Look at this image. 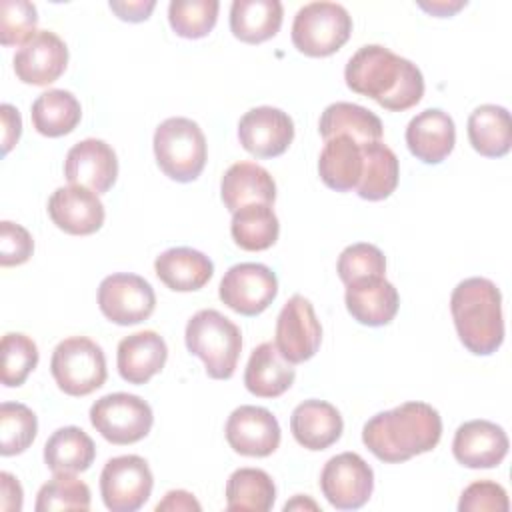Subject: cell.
Segmentation results:
<instances>
[{"label":"cell","instance_id":"6da1fadb","mask_svg":"<svg viewBox=\"0 0 512 512\" xmlns=\"http://www.w3.org/2000/svg\"><path fill=\"white\" fill-rule=\"evenodd\" d=\"M344 80L352 92L376 100L390 112L408 110L424 96L420 68L380 44L358 48L346 62Z\"/></svg>","mask_w":512,"mask_h":512},{"label":"cell","instance_id":"7a4b0ae2","mask_svg":"<svg viewBox=\"0 0 512 512\" xmlns=\"http://www.w3.org/2000/svg\"><path fill=\"white\" fill-rule=\"evenodd\" d=\"M442 438V418L426 402H404L374 414L362 428L364 446L382 462L400 464L430 452Z\"/></svg>","mask_w":512,"mask_h":512},{"label":"cell","instance_id":"3957f363","mask_svg":"<svg viewBox=\"0 0 512 512\" xmlns=\"http://www.w3.org/2000/svg\"><path fill=\"white\" fill-rule=\"evenodd\" d=\"M450 312L464 348L476 356L494 354L504 342L502 294L482 276L456 284L450 296Z\"/></svg>","mask_w":512,"mask_h":512},{"label":"cell","instance_id":"277c9868","mask_svg":"<svg viewBox=\"0 0 512 512\" xmlns=\"http://www.w3.org/2000/svg\"><path fill=\"white\" fill-rule=\"evenodd\" d=\"M186 348L204 362L212 380H228L236 372L242 352L240 328L214 308L198 310L184 330Z\"/></svg>","mask_w":512,"mask_h":512},{"label":"cell","instance_id":"5b68a950","mask_svg":"<svg viewBox=\"0 0 512 512\" xmlns=\"http://www.w3.org/2000/svg\"><path fill=\"white\" fill-rule=\"evenodd\" d=\"M154 156L158 168L176 182L196 180L208 158L202 128L184 116H172L158 124L154 132Z\"/></svg>","mask_w":512,"mask_h":512},{"label":"cell","instance_id":"8992f818","mask_svg":"<svg viewBox=\"0 0 512 512\" xmlns=\"http://www.w3.org/2000/svg\"><path fill=\"white\" fill-rule=\"evenodd\" d=\"M50 372L64 394L88 396L106 382V356L94 340L70 336L56 344L50 358Z\"/></svg>","mask_w":512,"mask_h":512},{"label":"cell","instance_id":"52a82bcc","mask_svg":"<svg viewBox=\"0 0 512 512\" xmlns=\"http://www.w3.org/2000/svg\"><path fill=\"white\" fill-rule=\"evenodd\" d=\"M352 34V18L342 4H304L292 22V44L298 52L322 58L340 50Z\"/></svg>","mask_w":512,"mask_h":512},{"label":"cell","instance_id":"ba28073f","mask_svg":"<svg viewBox=\"0 0 512 512\" xmlns=\"http://www.w3.org/2000/svg\"><path fill=\"white\" fill-rule=\"evenodd\" d=\"M90 424L104 440L116 446L134 444L148 436L154 414L146 400L128 392H114L90 406Z\"/></svg>","mask_w":512,"mask_h":512},{"label":"cell","instance_id":"9c48e42d","mask_svg":"<svg viewBox=\"0 0 512 512\" xmlns=\"http://www.w3.org/2000/svg\"><path fill=\"white\" fill-rule=\"evenodd\" d=\"M154 486V476L148 462L136 454L110 458L100 472V494L104 506L112 512L140 510Z\"/></svg>","mask_w":512,"mask_h":512},{"label":"cell","instance_id":"30bf717a","mask_svg":"<svg viewBox=\"0 0 512 512\" xmlns=\"http://www.w3.org/2000/svg\"><path fill=\"white\" fill-rule=\"evenodd\" d=\"M320 490L336 510H358L372 496L374 472L360 454L342 452L324 464Z\"/></svg>","mask_w":512,"mask_h":512},{"label":"cell","instance_id":"8fae6325","mask_svg":"<svg viewBox=\"0 0 512 512\" xmlns=\"http://www.w3.org/2000/svg\"><path fill=\"white\" fill-rule=\"evenodd\" d=\"M100 312L118 326L148 320L156 308V294L148 280L130 272L106 276L98 286Z\"/></svg>","mask_w":512,"mask_h":512},{"label":"cell","instance_id":"7c38bea8","mask_svg":"<svg viewBox=\"0 0 512 512\" xmlns=\"http://www.w3.org/2000/svg\"><path fill=\"white\" fill-rule=\"evenodd\" d=\"M278 294L276 274L258 262H240L226 270L220 280L218 296L242 316L262 314Z\"/></svg>","mask_w":512,"mask_h":512},{"label":"cell","instance_id":"4fadbf2b","mask_svg":"<svg viewBox=\"0 0 512 512\" xmlns=\"http://www.w3.org/2000/svg\"><path fill=\"white\" fill-rule=\"evenodd\" d=\"M322 342V326L316 318L314 306L308 298L294 294L276 318L274 344L278 352L290 362L300 364L310 360Z\"/></svg>","mask_w":512,"mask_h":512},{"label":"cell","instance_id":"5bb4252c","mask_svg":"<svg viewBox=\"0 0 512 512\" xmlns=\"http://www.w3.org/2000/svg\"><path fill=\"white\" fill-rule=\"evenodd\" d=\"M226 440L236 454L264 458L280 446V424L276 416L262 408L244 404L230 412L224 428Z\"/></svg>","mask_w":512,"mask_h":512},{"label":"cell","instance_id":"9a60e30c","mask_svg":"<svg viewBox=\"0 0 512 512\" xmlns=\"http://www.w3.org/2000/svg\"><path fill=\"white\" fill-rule=\"evenodd\" d=\"M238 140L256 158H276L292 144L294 122L280 108L258 106L240 118Z\"/></svg>","mask_w":512,"mask_h":512},{"label":"cell","instance_id":"2e32d148","mask_svg":"<svg viewBox=\"0 0 512 512\" xmlns=\"http://www.w3.org/2000/svg\"><path fill=\"white\" fill-rule=\"evenodd\" d=\"M12 64L20 82L32 86H48L56 82L66 70V42L52 30H38L32 40L16 50Z\"/></svg>","mask_w":512,"mask_h":512},{"label":"cell","instance_id":"e0dca14e","mask_svg":"<svg viewBox=\"0 0 512 512\" xmlns=\"http://www.w3.org/2000/svg\"><path fill=\"white\" fill-rule=\"evenodd\" d=\"M64 176L70 184L86 186L96 194H104L118 178L116 152L100 138L80 140L66 154Z\"/></svg>","mask_w":512,"mask_h":512},{"label":"cell","instance_id":"ac0fdd59","mask_svg":"<svg viewBox=\"0 0 512 512\" xmlns=\"http://www.w3.org/2000/svg\"><path fill=\"white\" fill-rule=\"evenodd\" d=\"M52 222L72 236H88L102 228L106 212L98 194L86 186H60L48 200Z\"/></svg>","mask_w":512,"mask_h":512},{"label":"cell","instance_id":"d6986e66","mask_svg":"<svg viewBox=\"0 0 512 512\" xmlns=\"http://www.w3.org/2000/svg\"><path fill=\"white\" fill-rule=\"evenodd\" d=\"M452 454L466 468H494L508 454V436L496 422L468 420L454 434Z\"/></svg>","mask_w":512,"mask_h":512},{"label":"cell","instance_id":"ffe728a7","mask_svg":"<svg viewBox=\"0 0 512 512\" xmlns=\"http://www.w3.org/2000/svg\"><path fill=\"white\" fill-rule=\"evenodd\" d=\"M454 120L440 108L418 112L406 126V146L424 164H440L454 150Z\"/></svg>","mask_w":512,"mask_h":512},{"label":"cell","instance_id":"44dd1931","mask_svg":"<svg viewBox=\"0 0 512 512\" xmlns=\"http://www.w3.org/2000/svg\"><path fill=\"white\" fill-rule=\"evenodd\" d=\"M346 310L364 326H386L394 320L400 296L384 276H370L346 286Z\"/></svg>","mask_w":512,"mask_h":512},{"label":"cell","instance_id":"7402d4cb","mask_svg":"<svg viewBox=\"0 0 512 512\" xmlns=\"http://www.w3.org/2000/svg\"><path fill=\"white\" fill-rule=\"evenodd\" d=\"M166 358L168 346L164 338L154 330H140L120 340L116 366L128 384H146L164 368Z\"/></svg>","mask_w":512,"mask_h":512},{"label":"cell","instance_id":"603a6c76","mask_svg":"<svg viewBox=\"0 0 512 512\" xmlns=\"http://www.w3.org/2000/svg\"><path fill=\"white\" fill-rule=\"evenodd\" d=\"M290 430L294 440L306 450H326L340 440L344 422L336 406L326 400H304L290 416Z\"/></svg>","mask_w":512,"mask_h":512},{"label":"cell","instance_id":"cb8c5ba5","mask_svg":"<svg viewBox=\"0 0 512 512\" xmlns=\"http://www.w3.org/2000/svg\"><path fill=\"white\" fill-rule=\"evenodd\" d=\"M220 198L228 212H236L246 204H274L276 182L266 168L256 162L232 164L220 182Z\"/></svg>","mask_w":512,"mask_h":512},{"label":"cell","instance_id":"d4e9b609","mask_svg":"<svg viewBox=\"0 0 512 512\" xmlns=\"http://www.w3.org/2000/svg\"><path fill=\"white\" fill-rule=\"evenodd\" d=\"M296 378L294 364H290L276 348L274 342L258 344L244 370V386L258 398L282 396Z\"/></svg>","mask_w":512,"mask_h":512},{"label":"cell","instance_id":"484cf974","mask_svg":"<svg viewBox=\"0 0 512 512\" xmlns=\"http://www.w3.org/2000/svg\"><path fill=\"white\" fill-rule=\"evenodd\" d=\"M154 270L160 282L174 292H194L208 284L214 274L212 260L194 248L176 246L164 250L154 260Z\"/></svg>","mask_w":512,"mask_h":512},{"label":"cell","instance_id":"4316f807","mask_svg":"<svg viewBox=\"0 0 512 512\" xmlns=\"http://www.w3.org/2000/svg\"><path fill=\"white\" fill-rule=\"evenodd\" d=\"M324 142L326 144L318 158L320 180L336 192L356 190L364 166L362 144L344 134Z\"/></svg>","mask_w":512,"mask_h":512},{"label":"cell","instance_id":"83f0119b","mask_svg":"<svg viewBox=\"0 0 512 512\" xmlns=\"http://www.w3.org/2000/svg\"><path fill=\"white\" fill-rule=\"evenodd\" d=\"M320 136L324 140L334 136H350L358 144L378 142L384 136V126L380 118L368 108L352 102H334L324 108L318 122Z\"/></svg>","mask_w":512,"mask_h":512},{"label":"cell","instance_id":"f1b7e54d","mask_svg":"<svg viewBox=\"0 0 512 512\" xmlns=\"http://www.w3.org/2000/svg\"><path fill=\"white\" fill-rule=\"evenodd\" d=\"M284 8L280 0H234L230 6V30L246 44L274 38L282 26Z\"/></svg>","mask_w":512,"mask_h":512},{"label":"cell","instance_id":"f546056e","mask_svg":"<svg viewBox=\"0 0 512 512\" xmlns=\"http://www.w3.org/2000/svg\"><path fill=\"white\" fill-rule=\"evenodd\" d=\"M468 140L486 158H502L512 146V120L504 106L482 104L468 116Z\"/></svg>","mask_w":512,"mask_h":512},{"label":"cell","instance_id":"4dcf8cb0","mask_svg":"<svg viewBox=\"0 0 512 512\" xmlns=\"http://www.w3.org/2000/svg\"><path fill=\"white\" fill-rule=\"evenodd\" d=\"M96 446L78 426H64L52 432L44 444V462L54 474H78L92 466Z\"/></svg>","mask_w":512,"mask_h":512},{"label":"cell","instance_id":"1f68e13d","mask_svg":"<svg viewBox=\"0 0 512 512\" xmlns=\"http://www.w3.org/2000/svg\"><path fill=\"white\" fill-rule=\"evenodd\" d=\"M362 158L364 166L356 194L370 202L388 198L396 190L400 178V164L396 154L382 140H378L362 146Z\"/></svg>","mask_w":512,"mask_h":512},{"label":"cell","instance_id":"d6a6232c","mask_svg":"<svg viewBox=\"0 0 512 512\" xmlns=\"http://www.w3.org/2000/svg\"><path fill=\"white\" fill-rule=\"evenodd\" d=\"M30 116L32 126L38 134L48 138H60L70 134L78 126L82 118V108L72 92L52 88L42 92L32 102Z\"/></svg>","mask_w":512,"mask_h":512},{"label":"cell","instance_id":"836d02e7","mask_svg":"<svg viewBox=\"0 0 512 512\" xmlns=\"http://www.w3.org/2000/svg\"><path fill=\"white\" fill-rule=\"evenodd\" d=\"M230 234L242 250L260 252L276 244L280 222L270 204H246L232 214Z\"/></svg>","mask_w":512,"mask_h":512},{"label":"cell","instance_id":"e575fe53","mask_svg":"<svg viewBox=\"0 0 512 512\" xmlns=\"http://www.w3.org/2000/svg\"><path fill=\"white\" fill-rule=\"evenodd\" d=\"M276 502V486L260 468H238L226 482V508L232 512H268Z\"/></svg>","mask_w":512,"mask_h":512},{"label":"cell","instance_id":"d590c367","mask_svg":"<svg viewBox=\"0 0 512 512\" xmlns=\"http://www.w3.org/2000/svg\"><path fill=\"white\" fill-rule=\"evenodd\" d=\"M38 432L36 414L20 402L0 404V454H22L34 442Z\"/></svg>","mask_w":512,"mask_h":512},{"label":"cell","instance_id":"8d00e7d4","mask_svg":"<svg viewBox=\"0 0 512 512\" xmlns=\"http://www.w3.org/2000/svg\"><path fill=\"white\" fill-rule=\"evenodd\" d=\"M218 10V0H172L168 4V22L178 36L198 40L216 26Z\"/></svg>","mask_w":512,"mask_h":512},{"label":"cell","instance_id":"74e56055","mask_svg":"<svg viewBox=\"0 0 512 512\" xmlns=\"http://www.w3.org/2000/svg\"><path fill=\"white\" fill-rule=\"evenodd\" d=\"M0 354H2L0 378H2V384L8 388L22 386L28 374L38 364V346L30 336L22 332L4 334L0 342Z\"/></svg>","mask_w":512,"mask_h":512},{"label":"cell","instance_id":"f35d334b","mask_svg":"<svg viewBox=\"0 0 512 512\" xmlns=\"http://www.w3.org/2000/svg\"><path fill=\"white\" fill-rule=\"evenodd\" d=\"M90 508V488L86 482L74 474H54L38 490L34 510H88Z\"/></svg>","mask_w":512,"mask_h":512},{"label":"cell","instance_id":"ab89813d","mask_svg":"<svg viewBox=\"0 0 512 512\" xmlns=\"http://www.w3.org/2000/svg\"><path fill=\"white\" fill-rule=\"evenodd\" d=\"M36 6L28 0L0 2V42L2 46H24L38 30Z\"/></svg>","mask_w":512,"mask_h":512},{"label":"cell","instance_id":"60d3db41","mask_svg":"<svg viewBox=\"0 0 512 512\" xmlns=\"http://www.w3.org/2000/svg\"><path fill=\"white\" fill-rule=\"evenodd\" d=\"M336 272L346 286L362 278L384 276L386 258L378 246L368 242H356L340 252Z\"/></svg>","mask_w":512,"mask_h":512},{"label":"cell","instance_id":"b9f144b4","mask_svg":"<svg viewBox=\"0 0 512 512\" xmlns=\"http://www.w3.org/2000/svg\"><path fill=\"white\" fill-rule=\"evenodd\" d=\"M510 508L506 490L492 480H478L464 488L458 510L460 512H506Z\"/></svg>","mask_w":512,"mask_h":512},{"label":"cell","instance_id":"7bdbcfd3","mask_svg":"<svg viewBox=\"0 0 512 512\" xmlns=\"http://www.w3.org/2000/svg\"><path fill=\"white\" fill-rule=\"evenodd\" d=\"M34 252V240L30 232L10 220L0 222V264L4 268L8 266H20L30 260Z\"/></svg>","mask_w":512,"mask_h":512},{"label":"cell","instance_id":"ee69618b","mask_svg":"<svg viewBox=\"0 0 512 512\" xmlns=\"http://www.w3.org/2000/svg\"><path fill=\"white\" fill-rule=\"evenodd\" d=\"M0 116H2V154L6 156L22 134V118L12 104H2Z\"/></svg>","mask_w":512,"mask_h":512},{"label":"cell","instance_id":"f6af8a7d","mask_svg":"<svg viewBox=\"0 0 512 512\" xmlns=\"http://www.w3.org/2000/svg\"><path fill=\"white\" fill-rule=\"evenodd\" d=\"M0 508L4 512H18L22 510V500H24V492L22 486L18 482L16 476H12L10 472H2L0 474Z\"/></svg>","mask_w":512,"mask_h":512},{"label":"cell","instance_id":"bcb514c9","mask_svg":"<svg viewBox=\"0 0 512 512\" xmlns=\"http://www.w3.org/2000/svg\"><path fill=\"white\" fill-rule=\"evenodd\" d=\"M156 8V2L154 0H136V2H118V0H112L110 2V10L124 22H142L146 20L152 10Z\"/></svg>","mask_w":512,"mask_h":512},{"label":"cell","instance_id":"7dc6e473","mask_svg":"<svg viewBox=\"0 0 512 512\" xmlns=\"http://www.w3.org/2000/svg\"><path fill=\"white\" fill-rule=\"evenodd\" d=\"M164 510H170V512H200L202 506L200 502L194 498V494L186 492V490H170L164 494V500H160L156 504V512H164Z\"/></svg>","mask_w":512,"mask_h":512},{"label":"cell","instance_id":"c3c4849f","mask_svg":"<svg viewBox=\"0 0 512 512\" xmlns=\"http://www.w3.org/2000/svg\"><path fill=\"white\" fill-rule=\"evenodd\" d=\"M418 6L432 16L446 18L456 14L460 8H464L466 0H432V2H418Z\"/></svg>","mask_w":512,"mask_h":512},{"label":"cell","instance_id":"681fc988","mask_svg":"<svg viewBox=\"0 0 512 512\" xmlns=\"http://www.w3.org/2000/svg\"><path fill=\"white\" fill-rule=\"evenodd\" d=\"M294 508H312V510H318V506H316L312 500H308V498L302 500V496H296L292 502H286V506H284L286 512H288V510H294Z\"/></svg>","mask_w":512,"mask_h":512}]
</instances>
